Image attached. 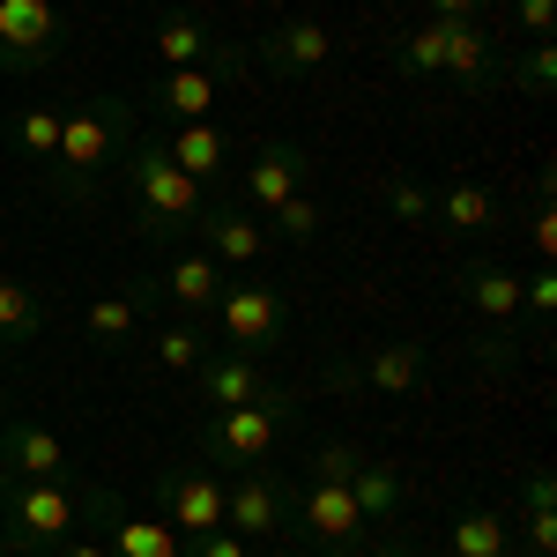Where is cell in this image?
I'll return each mask as SVG.
<instances>
[{
  "instance_id": "cell-1",
  "label": "cell",
  "mask_w": 557,
  "mask_h": 557,
  "mask_svg": "<svg viewBox=\"0 0 557 557\" xmlns=\"http://www.w3.org/2000/svg\"><path fill=\"white\" fill-rule=\"evenodd\" d=\"M134 120H141V104L120 97V89H104V97H89V104H67L60 149H52V164H45L52 201L97 209V194L120 178V164H127V149H134Z\"/></svg>"
},
{
  "instance_id": "cell-2",
  "label": "cell",
  "mask_w": 557,
  "mask_h": 557,
  "mask_svg": "<svg viewBox=\"0 0 557 557\" xmlns=\"http://www.w3.org/2000/svg\"><path fill=\"white\" fill-rule=\"evenodd\" d=\"M120 186H127V209H134V238H149V246L194 238V223L209 209V186L178 172L172 157L157 149V134H134L127 164H120Z\"/></svg>"
},
{
  "instance_id": "cell-3",
  "label": "cell",
  "mask_w": 557,
  "mask_h": 557,
  "mask_svg": "<svg viewBox=\"0 0 557 557\" xmlns=\"http://www.w3.org/2000/svg\"><path fill=\"white\" fill-rule=\"evenodd\" d=\"M298 424V394L290 386H275L268 401H238V409H209L201 431H194V446H201V461H215V475H238V469H268V454H275V438Z\"/></svg>"
},
{
  "instance_id": "cell-4",
  "label": "cell",
  "mask_w": 557,
  "mask_h": 557,
  "mask_svg": "<svg viewBox=\"0 0 557 557\" xmlns=\"http://www.w3.org/2000/svg\"><path fill=\"white\" fill-rule=\"evenodd\" d=\"M83 491L67 475H45V483H0V543L23 557H52L67 535H83Z\"/></svg>"
},
{
  "instance_id": "cell-5",
  "label": "cell",
  "mask_w": 557,
  "mask_h": 557,
  "mask_svg": "<svg viewBox=\"0 0 557 557\" xmlns=\"http://www.w3.org/2000/svg\"><path fill=\"white\" fill-rule=\"evenodd\" d=\"M209 327L223 335V349L260 357L268 343H283V335H290V298H283L275 283H223V290H215Z\"/></svg>"
},
{
  "instance_id": "cell-6",
  "label": "cell",
  "mask_w": 557,
  "mask_h": 557,
  "mask_svg": "<svg viewBox=\"0 0 557 557\" xmlns=\"http://www.w3.org/2000/svg\"><path fill=\"white\" fill-rule=\"evenodd\" d=\"M290 520L305 528V543H320V550H335V557H364V513H357L343 475L312 469L305 491L290 498Z\"/></svg>"
},
{
  "instance_id": "cell-7",
  "label": "cell",
  "mask_w": 557,
  "mask_h": 557,
  "mask_svg": "<svg viewBox=\"0 0 557 557\" xmlns=\"http://www.w3.org/2000/svg\"><path fill=\"white\" fill-rule=\"evenodd\" d=\"M83 520H97L104 528V543H112V557H186V535H178L172 520L157 513H127V498L112 491V483H89L83 491Z\"/></svg>"
},
{
  "instance_id": "cell-8",
  "label": "cell",
  "mask_w": 557,
  "mask_h": 557,
  "mask_svg": "<svg viewBox=\"0 0 557 557\" xmlns=\"http://www.w3.org/2000/svg\"><path fill=\"white\" fill-rule=\"evenodd\" d=\"M67 23L52 0H0V75H38L60 60Z\"/></svg>"
},
{
  "instance_id": "cell-9",
  "label": "cell",
  "mask_w": 557,
  "mask_h": 557,
  "mask_svg": "<svg viewBox=\"0 0 557 557\" xmlns=\"http://www.w3.org/2000/svg\"><path fill=\"white\" fill-rule=\"evenodd\" d=\"M327 60H335V23H320V15H290V23H275V30H260L246 45V67L275 75V83H298V75L327 67Z\"/></svg>"
},
{
  "instance_id": "cell-10",
  "label": "cell",
  "mask_w": 557,
  "mask_h": 557,
  "mask_svg": "<svg viewBox=\"0 0 557 557\" xmlns=\"http://www.w3.org/2000/svg\"><path fill=\"white\" fill-rule=\"evenodd\" d=\"M223 528L238 543H275L290 528V483L275 469H238L223 483Z\"/></svg>"
},
{
  "instance_id": "cell-11",
  "label": "cell",
  "mask_w": 557,
  "mask_h": 557,
  "mask_svg": "<svg viewBox=\"0 0 557 557\" xmlns=\"http://www.w3.org/2000/svg\"><path fill=\"white\" fill-rule=\"evenodd\" d=\"M157 67H231L246 75V45H231L215 30V15L201 8H178V15H157Z\"/></svg>"
},
{
  "instance_id": "cell-12",
  "label": "cell",
  "mask_w": 557,
  "mask_h": 557,
  "mask_svg": "<svg viewBox=\"0 0 557 557\" xmlns=\"http://www.w3.org/2000/svg\"><path fill=\"white\" fill-rule=\"evenodd\" d=\"M431 372V343L417 335H401V343H380L364 349V357H335L327 364V386L343 394V386H372V394H417Z\"/></svg>"
},
{
  "instance_id": "cell-13",
  "label": "cell",
  "mask_w": 557,
  "mask_h": 557,
  "mask_svg": "<svg viewBox=\"0 0 557 557\" xmlns=\"http://www.w3.org/2000/svg\"><path fill=\"white\" fill-rule=\"evenodd\" d=\"M223 83H238L231 67H157L149 89H141V112H157V127H194V120H215V97Z\"/></svg>"
},
{
  "instance_id": "cell-14",
  "label": "cell",
  "mask_w": 557,
  "mask_h": 557,
  "mask_svg": "<svg viewBox=\"0 0 557 557\" xmlns=\"http://www.w3.org/2000/svg\"><path fill=\"white\" fill-rule=\"evenodd\" d=\"M157 513L172 520L178 535L223 528V475H215L209 461H172V469H157Z\"/></svg>"
},
{
  "instance_id": "cell-15",
  "label": "cell",
  "mask_w": 557,
  "mask_h": 557,
  "mask_svg": "<svg viewBox=\"0 0 557 557\" xmlns=\"http://www.w3.org/2000/svg\"><path fill=\"white\" fill-rule=\"evenodd\" d=\"M305 186H312V149H305V141H290V134L260 141L253 164L238 172V194H246V209H253V215H275L290 194H305Z\"/></svg>"
},
{
  "instance_id": "cell-16",
  "label": "cell",
  "mask_w": 557,
  "mask_h": 557,
  "mask_svg": "<svg viewBox=\"0 0 557 557\" xmlns=\"http://www.w3.org/2000/svg\"><path fill=\"white\" fill-rule=\"evenodd\" d=\"M446 89H454V104H475V97H491V89L506 83V45L498 30L475 15V23H454V45H446Z\"/></svg>"
},
{
  "instance_id": "cell-17",
  "label": "cell",
  "mask_w": 557,
  "mask_h": 557,
  "mask_svg": "<svg viewBox=\"0 0 557 557\" xmlns=\"http://www.w3.org/2000/svg\"><path fill=\"white\" fill-rule=\"evenodd\" d=\"M194 238H201V253H209L215 268H253V260L268 253V223H260L246 201H209L201 223H194Z\"/></svg>"
},
{
  "instance_id": "cell-18",
  "label": "cell",
  "mask_w": 557,
  "mask_h": 557,
  "mask_svg": "<svg viewBox=\"0 0 557 557\" xmlns=\"http://www.w3.org/2000/svg\"><path fill=\"white\" fill-rule=\"evenodd\" d=\"M45 475H67L60 431H45L38 417H0V483H45Z\"/></svg>"
},
{
  "instance_id": "cell-19",
  "label": "cell",
  "mask_w": 557,
  "mask_h": 557,
  "mask_svg": "<svg viewBox=\"0 0 557 557\" xmlns=\"http://www.w3.org/2000/svg\"><path fill=\"white\" fill-rule=\"evenodd\" d=\"M194 386H201L209 409H238V401H268L283 380H268V364L246 357V349H209V357L194 364Z\"/></svg>"
},
{
  "instance_id": "cell-20",
  "label": "cell",
  "mask_w": 557,
  "mask_h": 557,
  "mask_svg": "<svg viewBox=\"0 0 557 557\" xmlns=\"http://www.w3.org/2000/svg\"><path fill=\"white\" fill-rule=\"evenodd\" d=\"M431 223L446 238H491V231H506V201L475 178H446V186H431Z\"/></svg>"
},
{
  "instance_id": "cell-21",
  "label": "cell",
  "mask_w": 557,
  "mask_h": 557,
  "mask_svg": "<svg viewBox=\"0 0 557 557\" xmlns=\"http://www.w3.org/2000/svg\"><path fill=\"white\" fill-rule=\"evenodd\" d=\"M454 290L483 312V327H520V275L498 260H461L454 268Z\"/></svg>"
},
{
  "instance_id": "cell-22",
  "label": "cell",
  "mask_w": 557,
  "mask_h": 557,
  "mask_svg": "<svg viewBox=\"0 0 557 557\" xmlns=\"http://www.w3.org/2000/svg\"><path fill=\"white\" fill-rule=\"evenodd\" d=\"M157 149L172 157L186 178H223V164H231V134L215 127V120H194V127H157Z\"/></svg>"
},
{
  "instance_id": "cell-23",
  "label": "cell",
  "mask_w": 557,
  "mask_h": 557,
  "mask_svg": "<svg viewBox=\"0 0 557 557\" xmlns=\"http://www.w3.org/2000/svg\"><path fill=\"white\" fill-rule=\"evenodd\" d=\"M157 290H164V298H172L186 320H209V312H215V290H223V268H215V260L194 246V253H172V260H164Z\"/></svg>"
},
{
  "instance_id": "cell-24",
  "label": "cell",
  "mask_w": 557,
  "mask_h": 557,
  "mask_svg": "<svg viewBox=\"0 0 557 557\" xmlns=\"http://www.w3.org/2000/svg\"><path fill=\"white\" fill-rule=\"evenodd\" d=\"M349 498H357V513H364V528L372 520H401L409 513V483L394 475V461H372L364 446H357V461H349Z\"/></svg>"
},
{
  "instance_id": "cell-25",
  "label": "cell",
  "mask_w": 557,
  "mask_h": 557,
  "mask_svg": "<svg viewBox=\"0 0 557 557\" xmlns=\"http://www.w3.org/2000/svg\"><path fill=\"white\" fill-rule=\"evenodd\" d=\"M520 550L557 557V475L543 469V461L520 475Z\"/></svg>"
},
{
  "instance_id": "cell-26",
  "label": "cell",
  "mask_w": 557,
  "mask_h": 557,
  "mask_svg": "<svg viewBox=\"0 0 557 557\" xmlns=\"http://www.w3.org/2000/svg\"><path fill=\"white\" fill-rule=\"evenodd\" d=\"M446 45H454V23H446V15H431V23H417V30H394L386 67H394L401 83H431V75L446 67Z\"/></svg>"
},
{
  "instance_id": "cell-27",
  "label": "cell",
  "mask_w": 557,
  "mask_h": 557,
  "mask_svg": "<svg viewBox=\"0 0 557 557\" xmlns=\"http://www.w3.org/2000/svg\"><path fill=\"white\" fill-rule=\"evenodd\" d=\"M164 298L157 290V275L149 283H134V290H112V298H97L83 312V327H89V343H104V349H120V343H134V327H141V312Z\"/></svg>"
},
{
  "instance_id": "cell-28",
  "label": "cell",
  "mask_w": 557,
  "mask_h": 557,
  "mask_svg": "<svg viewBox=\"0 0 557 557\" xmlns=\"http://www.w3.org/2000/svg\"><path fill=\"white\" fill-rule=\"evenodd\" d=\"M446 550L454 557H513V520L498 513V506H461Z\"/></svg>"
},
{
  "instance_id": "cell-29",
  "label": "cell",
  "mask_w": 557,
  "mask_h": 557,
  "mask_svg": "<svg viewBox=\"0 0 557 557\" xmlns=\"http://www.w3.org/2000/svg\"><path fill=\"white\" fill-rule=\"evenodd\" d=\"M45 298L30 290V283H15V275H0V349L8 343H38L45 335Z\"/></svg>"
},
{
  "instance_id": "cell-30",
  "label": "cell",
  "mask_w": 557,
  "mask_h": 557,
  "mask_svg": "<svg viewBox=\"0 0 557 557\" xmlns=\"http://www.w3.org/2000/svg\"><path fill=\"white\" fill-rule=\"evenodd\" d=\"M506 83L520 89V97H535V104H550V89H557V45L550 38H528L506 60Z\"/></svg>"
},
{
  "instance_id": "cell-31",
  "label": "cell",
  "mask_w": 557,
  "mask_h": 557,
  "mask_svg": "<svg viewBox=\"0 0 557 557\" xmlns=\"http://www.w3.org/2000/svg\"><path fill=\"white\" fill-rule=\"evenodd\" d=\"M149 349H157V364H164V372H194L215 343H209V320H172V327H157V335H149Z\"/></svg>"
},
{
  "instance_id": "cell-32",
  "label": "cell",
  "mask_w": 557,
  "mask_h": 557,
  "mask_svg": "<svg viewBox=\"0 0 557 557\" xmlns=\"http://www.w3.org/2000/svg\"><path fill=\"white\" fill-rule=\"evenodd\" d=\"M268 223V238H283V246H312L320 238V223H327V209H320V194L305 186V194H290L275 215H260Z\"/></svg>"
},
{
  "instance_id": "cell-33",
  "label": "cell",
  "mask_w": 557,
  "mask_h": 557,
  "mask_svg": "<svg viewBox=\"0 0 557 557\" xmlns=\"http://www.w3.org/2000/svg\"><path fill=\"white\" fill-rule=\"evenodd\" d=\"M60 120H67V104H30V112H15V149H23L30 164H52V149H60Z\"/></svg>"
},
{
  "instance_id": "cell-34",
  "label": "cell",
  "mask_w": 557,
  "mask_h": 557,
  "mask_svg": "<svg viewBox=\"0 0 557 557\" xmlns=\"http://www.w3.org/2000/svg\"><path fill=\"white\" fill-rule=\"evenodd\" d=\"M520 312H528V343H550V312H557V268H535L520 275Z\"/></svg>"
},
{
  "instance_id": "cell-35",
  "label": "cell",
  "mask_w": 557,
  "mask_h": 557,
  "mask_svg": "<svg viewBox=\"0 0 557 557\" xmlns=\"http://www.w3.org/2000/svg\"><path fill=\"white\" fill-rule=\"evenodd\" d=\"M520 349H528V335H520V327H483V335L469 343V357L483 364V372H506Z\"/></svg>"
},
{
  "instance_id": "cell-36",
  "label": "cell",
  "mask_w": 557,
  "mask_h": 557,
  "mask_svg": "<svg viewBox=\"0 0 557 557\" xmlns=\"http://www.w3.org/2000/svg\"><path fill=\"white\" fill-rule=\"evenodd\" d=\"M380 201H386L394 215H401V223H431V186H417L409 172H394V178H386V186H380Z\"/></svg>"
},
{
  "instance_id": "cell-37",
  "label": "cell",
  "mask_w": 557,
  "mask_h": 557,
  "mask_svg": "<svg viewBox=\"0 0 557 557\" xmlns=\"http://www.w3.org/2000/svg\"><path fill=\"white\" fill-rule=\"evenodd\" d=\"M513 23H520V38H550L557 30V0H513Z\"/></svg>"
},
{
  "instance_id": "cell-38",
  "label": "cell",
  "mask_w": 557,
  "mask_h": 557,
  "mask_svg": "<svg viewBox=\"0 0 557 557\" xmlns=\"http://www.w3.org/2000/svg\"><path fill=\"white\" fill-rule=\"evenodd\" d=\"M186 557H253V550H246L231 528H209V535H194V550H186Z\"/></svg>"
},
{
  "instance_id": "cell-39",
  "label": "cell",
  "mask_w": 557,
  "mask_h": 557,
  "mask_svg": "<svg viewBox=\"0 0 557 557\" xmlns=\"http://www.w3.org/2000/svg\"><path fill=\"white\" fill-rule=\"evenodd\" d=\"M528 238H535V253H543V268H550V253H557V215H550V201L528 215Z\"/></svg>"
},
{
  "instance_id": "cell-40",
  "label": "cell",
  "mask_w": 557,
  "mask_h": 557,
  "mask_svg": "<svg viewBox=\"0 0 557 557\" xmlns=\"http://www.w3.org/2000/svg\"><path fill=\"white\" fill-rule=\"evenodd\" d=\"M424 8H431V15H446V23H475L491 0H424Z\"/></svg>"
},
{
  "instance_id": "cell-41",
  "label": "cell",
  "mask_w": 557,
  "mask_h": 557,
  "mask_svg": "<svg viewBox=\"0 0 557 557\" xmlns=\"http://www.w3.org/2000/svg\"><path fill=\"white\" fill-rule=\"evenodd\" d=\"M52 557H112V543H104V535H67Z\"/></svg>"
},
{
  "instance_id": "cell-42",
  "label": "cell",
  "mask_w": 557,
  "mask_h": 557,
  "mask_svg": "<svg viewBox=\"0 0 557 557\" xmlns=\"http://www.w3.org/2000/svg\"><path fill=\"white\" fill-rule=\"evenodd\" d=\"M372 557H417V543H409V535H386V543H380Z\"/></svg>"
},
{
  "instance_id": "cell-43",
  "label": "cell",
  "mask_w": 557,
  "mask_h": 557,
  "mask_svg": "<svg viewBox=\"0 0 557 557\" xmlns=\"http://www.w3.org/2000/svg\"><path fill=\"white\" fill-rule=\"evenodd\" d=\"M275 557H298V550H275Z\"/></svg>"
},
{
  "instance_id": "cell-44",
  "label": "cell",
  "mask_w": 557,
  "mask_h": 557,
  "mask_svg": "<svg viewBox=\"0 0 557 557\" xmlns=\"http://www.w3.org/2000/svg\"><path fill=\"white\" fill-rule=\"evenodd\" d=\"M0 557H8V543H0Z\"/></svg>"
},
{
  "instance_id": "cell-45",
  "label": "cell",
  "mask_w": 557,
  "mask_h": 557,
  "mask_svg": "<svg viewBox=\"0 0 557 557\" xmlns=\"http://www.w3.org/2000/svg\"><path fill=\"white\" fill-rule=\"evenodd\" d=\"M0 417H8V409H0Z\"/></svg>"
}]
</instances>
